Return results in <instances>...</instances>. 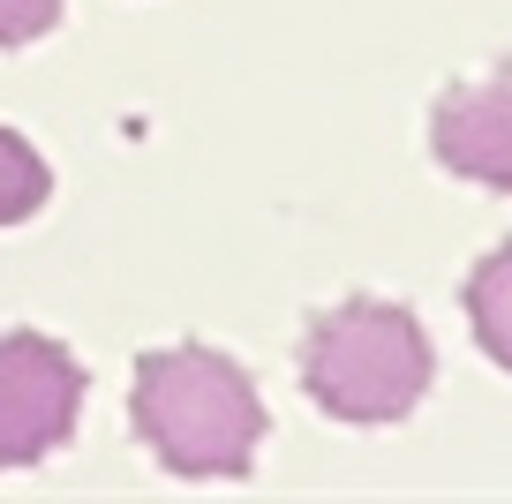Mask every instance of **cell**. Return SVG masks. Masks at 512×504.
Masks as SVG:
<instances>
[{
	"instance_id": "2",
	"label": "cell",
	"mask_w": 512,
	"mask_h": 504,
	"mask_svg": "<svg viewBox=\"0 0 512 504\" xmlns=\"http://www.w3.org/2000/svg\"><path fill=\"white\" fill-rule=\"evenodd\" d=\"M437 377V354H430V331H422L415 309L400 301H339L309 324L302 339V384L332 422L354 429H384V422H407L422 407Z\"/></svg>"
},
{
	"instance_id": "6",
	"label": "cell",
	"mask_w": 512,
	"mask_h": 504,
	"mask_svg": "<svg viewBox=\"0 0 512 504\" xmlns=\"http://www.w3.org/2000/svg\"><path fill=\"white\" fill-rule=\"evenodd\" d=\"M46 196H53L46 158H38L16 128H0V226H23L38 204H46Z\"/></svg>"
},
{
	"instance_id": "3",
	"label": "cell",
	"mask_w": 512,
	"mask_h": 504,
	"mask_svg": "<svg viewBox=\"0 0 512 504\" xmlns=\"http://www.w3.org/2000/svg\"><path fill=\"white\" fill-rule=\"evenodd\" d=\"M83 362L46 331H0V474L38 467L76 437Z\"/></svg>"
},
{
	"instance_id": "4",
	"label": "cell",
	"mask_w": 512,
	"mask_h": 504,
	"mask_svg": "<svg viewBox=\"0 0 512 504\" xmlns=\"http://www.w3.org/2000/svg\"><path fill=\"white\" fill-rule=\"evenodd\" d=\"M430 151L445 174L512 196V68H490L482 83H460V91L437 98Z\"/></svg>"
},
{
	"instance_id": "5",
	"label": "cell",
	"mask_w": 512,
	"mask_h": 504,
	"mask_svg": "<svg viewBox=\"0 0 512 504\" xmlns=\"http://www.w3.org/2000/svg\"><path fill=\"white\" fill-rule=\"evenodd\" d=\"M467 324H475V347L497 369H512V241L467 271Z\"/></svg>"
},
{
	"instance_id": "1",
	"label": "cell",
	"mask_w": 512,
	"mask_h": 504,
	"mask_svg": "<svg viewBox=\"0 0 512 504\" xmlns=\"http://www.w3.org/2000/svg\"><path fill=\"white\" fill-rule=\"evenodd\" d=\"M128 422L181 482H241L264 444V392L219 347H159L136 362Z\"/></svg>"
},
{
	"instance_id": "7",
	"label": "cell",
	"mask_w": 512,
	"mask_h": 504,
	"mask_svg": "<svg viewBox=\"0 0 512 504\" xmlns=\"http://www.w3.org/2000/svg\"><path fill=\"white\" fill-rule=\"evenodd\" d=\"M53 23H61V0H0V53L46 38Z\"/></svg>"
}]
</instances>
